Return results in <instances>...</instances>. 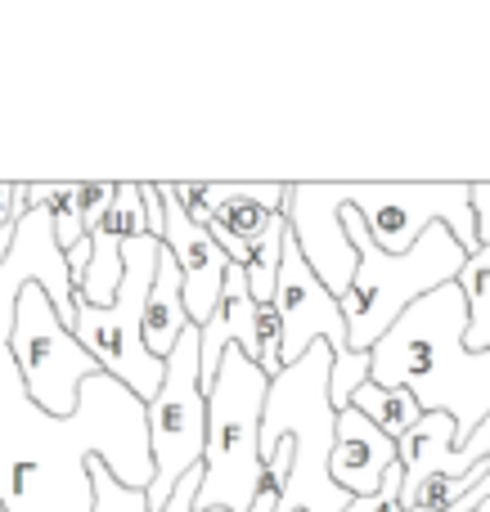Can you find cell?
Here are the masks:
<instances>
[{"label": "cell", "instance_id": "23", "mask_svg": "<svg viewBox=\"0 0 490 512\" xmlns=\"http://www.w3.org/2000/svg\"><path fill=\"white\" fill-rule=\"evenodd\" d=\"M473 216H477V243H490V185H473Z\"/></svg>", "mask_w": 490, "mask_h": 512}, {"label": "cell", "instance_id": "11", "mask_svg": "<svg viewBox=\"0 0 490 512\" xmlns=\"http://www.w3.org/2000/svg\"><path fill=\"white\" fill-rule=\"evenodd\" d=\"M230 346H239L266 378H275L284 369L279 364V315H275V306H257L248 297L243 265H225L221 301H216L212 319L198 328V378H203V391L212 387L216 364H221V355Z\"/></svg>", "mask_w": 490, "mask_h": 512}, {"label": "cell", "instance_id": "4", "mask_svg": "<svg viewBox=\"0 0 490 512\" xmlns=\"http://www.w3.org/2000/svg\"><path fill=\"white\" fill-rule=\"evenodd\" d=\"M338 221H342L351 252H356L351 288L338 297V310L347 319V351H369L419 297H428L432 288L455 283L459 265L468 256L446 225H428L410 252L387 256L365 234V221L351 207H338Z\"/></svg>", "mask_w": 490, "mask_h": 512}, {"label": "cell", "instance_id": "8", "mask_svg": "<svg viewBox=\"0 0 490 512\" xmlns=\"http://www.w3.org/2000/svg\"><path fill=\"white\" fill-rule=\"evenodd\" d=\"M333 207H351L365 221V234L387 256H401L419 243L428 225H446L464 252H477L473 185H387V180H356L329 185Z\"/></svg>", "mask_w": 490, "mask_h": 512}, {"label": "cell", "instance_id": "15", "mask_svg": "<svg viewBox=\"0 0 490 512\" xmlns=\"http://www.w3.org/2000/svg\"><path fill=\"white\" fill-rule=\"evenodd\" d=\"M396 463V441L383 436L365 414L342 409L333 423V454H329V477L342 495L351 499H369L383 486L387 468Z\"/></svg>", "mask_w": 490, "mask_h": 512}, {"label": "cell", "instance_id": "21", "mask_svg": "<svg viewBox=\"0 0 490 512\" xmlns=\"http://www.w3.org/2000/svg\"><path fill=\"white\" fill-rule=\"evenodd\" d=\"M23 212H27V185L0 180V234H14V225L23 221Z\"/></svg>", "mask_w": 490, "mask_h": 512}, {"label": "cell", "instance_id": "9", "mask_svg": "<svg viewBox=\"0 0 490 512\" xmlns=\"http://www.w3.org/2000/svg\"><path fill=\"white\" fill-rule=\"evenodd\" d=\"M9 355L18 364L27 396L50 418H68L77 409V391L86 378H95L99 364L86 355V346L63 328L50 297L36 283H27L14 301V324H9Z\"/></svg>", "mask_w": 490, "mask_h": 512}, {"label": "cell", "instance_id": "7", "mask_svg": "<svg viewBox=\"0 0 490 512\" xmlns=\"http://www.w3.org/2000/svg\"><path fill=\"white\" fill-rule=\"evenodd\" d=\"M144 427H149V459L153 481L144 490L149 512H162L171 490L203 463L207 441V391L198 378V328L189 324L171 355L162 360L158 396L144 405Z\"/></svg>", "mask_w": 490, "mask_h": 512}, {"label": "cell", "instance_id": "25", "mask_svg": "<svg viewBox=\"0 0 490 512\" xmlns=\"http://www.w3.org/2000/svg\"><path fill=\"white\" fill-rule=\"evenodd\" d=\"M405 512H437V508H405Z\"/></svg>", "mask_w": 490, "mask_h": 512}, {"label": "cell", "instance_id": "18", "mask_svg": "<svg viewBox=\"0 0 490 512\" xmlns=\"http://www.w3.org/2000/svg\"><path fill=\"white\" fill-rule=\"evenodd\" d=\"M351 409H356V414H365L369 423H374L383 436H392V441L410 436V432H414V423L423 418V409L414 405L410 391L378 387V382H360L356 396H351Z\"/></svg>", "mask_w": 490, "mask_h": 512}, {"label": "cell", "instance_id": "14", "mask_svg": "<svg viewBox=\"0 0 490 512\" xmlns=\"http://www.w3.org/2000/svg\"><path fill=\"white\" fill-rule=\"evenodd\" d=\"M198 189H203V203L212 212V221L203 230L225 252V261L248 270L257 239L284 212L288 185H207V180H198Z\"/></svg>", "mask_w": 490, "mask_h": 512}, {"label": "cell", "instance_id": "5", "mask_svg": "<svg viewBox=\"0 0 490 512\" xmlns=\"http://www.w3.org/2000/svg\"><path fill=\"white\" fill-rule=\"evenodd\" d=\"M270 378L239 351L221 355L216 378L207 387V441H203V481L194 512H248L261 486V409Z\"/></svg>", "mask_w": 490, "mask_h": 512}, {"label": "cell", "instance_id": "1", "mask_svg": "<svg viewBox=\"0 0 490 512\" xmlns=\"http://www.w3.org/2000/svg\"><path fill=\"white\" fill-rule=\"evenodd\" d=\"M18 283L0 270V508L5 512H90V459L126 490H149V427L135 400L108 373L81 382L77 409L50 418L32 405L9 355Z\"/></svg>", "mask_w": 490, "mask_h": 512}, {"label": "cell", "instance_id": "24", "mask_svg": "<svg viewBox=\"0 0 490 512\" xmlns=\"http://www.w3.org/2000/svg\"><path fill=\"white\" fill-rule=\"evenodd\" d=\"M9 243H14V234H0V261H5V252H9Z\"/></svg>", "mask_w": 490, "mask_h": 512}, {"label": "cell", "instance_id": "13", "mask_svg": "<svg viewBox=\"0 0 490 512\" xmlns=\"http://www.w3.org/2000/svg\"><path fill=\"white\" fill-rule=\"evenodd\" d=\"M158 198H162V248L171 252V261H176V270H180V306H185L189 324L203 328L207 319H212L216 301H221L225 265L230 261H225V252L216 248L203 225H194L180 212L162 180H158Z\"/></svg>", "mask_w": 490, "mask_h": 512}, {"label": "cell", "instance_id": "20", "mask_svg": "<svg viewBox=\"0 0 490 512\" xmlns=\"http://www.w3.org/2000/svg\"><path fill=\"white\" fill-rule=\"evenodd\" d=\"M113 194H117L113 180H86V185H77V216H81V230H86V234L108 216Z\"/></svg>", "mask_w": 490, "mask_h": 512}, {"label": "cell", "instance_id": "6", "mask_svg": "<svg viewBox=\"0 0 490 512\" xmlns=\"http://www.w3.org/2000/svg\"><path fill=\"white\" fill-rule=\"evenodd\" d=\"M158 239H126L122 243V288H117L113 306L95 310L77 301V319H72V337L86 346V355L99 364V373L117 378L135 400L149 405L158 396L162 382V360L144 351L140 319H144V297H149L153 270H158Z\"/></svg>", "mask_w": 490, "mask_h": 512}, {"label": "cell", "instance_id": "10", "mask_svg": "<svg viewBox=\"0 0 490 512\" xmlns=\"http://www.w3.org/2000/svg\"><path fill=\"white\" fill-rule=\"evenodd\" d=\"M279 315V364H293L311 351L315 342H329L333 360H342L347 351V319L338 310V297L311 274V265L302 261L297 243H284L275 274V297H270Z\"/></svg>", "mask_w": 490, "mask_h": 512}, {"label": "cell", "instance_id": "3", "mask_svg": "<svg viewBox=\"0 0 490 512\" xmlns=\"http://www.w3.org/2000/svg\"><path fill=\"white\" fill-rule=\"evenodd\" d=\"M329 369L333 351L329 342H315L302 360L284 364L266 387V409H261V468L270 463L279 441H288L293 463H288V481L279 504L288 512H347L351 495H342L329 477V454H333V414L329 405Z\"/></svg>", "mask_w": 490, "mask_h": 512}, {"label": "cell", "instance_id": "17", "mask_svg": "<svg viewBox=\"0 0 490 512\" xmlns=\"http://www.w3.org/2000/svg\"><path fill=\"white\" fill-rule=\"evenodd\" d=\"M455 288L464 297V346L477 355H490V243H477V252L464 256L455 274Z\"/></svg>", "mask_w": 490, "mask_h": 512}, {"label": "cell", "instance_id": "19", "mask_svg": "<svg viewBox=\"0 0 490 512\" xmlns=\"http://www.w3.org/2000/svg\"><path fill=\"white\" fill-rule=\"evenodd\" d=\"M86 468H90V495H95L90 512H149V504H144V490L117 486V481L108 477V468H104L99 459H90Z\"/></svg>", "mask_w": 490, "mask_h": 512}, {"label": "cell", "instance_id": "26", "mask_svg": "<svg viewBox=\"0 0 490 512\" xmlns=\"http://www.w3.org/2000/svg\"><path fill=\"white\" fill-rule=\"evenodd\" d=\"M0 512H5V508H0Z\"/></svg>", "mask_w": 490, "mask_h": 512}, {"label": "cell", "instance_id": "12", "mask_svg": "<svg viewBox=\"0 0 490 512\" xmlns=\"http://www.w3.org/2000/svg\"><path fill=\"white\" fill-rule=\"evenodd\" d=\"M284 221H288V239L297 243L311 274L333 297H342L351 288V274H356V252H351L347 234H342L329 185H288Z\"/></svg>", "mask_w": 490, "mask_h": 512}, {"label": "cell", "instance_id": "16", "mask_svg": "<svg viewBox=\"0 0 490 512\" xmlns=\"http://www.w3.org/2000/svg\"><path fill=\"white\" fill-rule=\"evenodd\" d=\"M185 328H189V315H185V306H180V270H176V261H171V252L158 248V270H153L149 297H144V319H140L144 351H149L153 360H167Z\"/></svg>", "mask_w": 490, "mask_h": 512}, {"label": "cell", "instance_id": "22", "mask_svg": "<svg viewBox=\"0 0 490 512\" xmlns=\"http://www.w3.org/2000/svg\"><path fill=\"white\" fill-rule=\"evenodd\" d=\"M198 481H203V463H198L194 472H189L185 481H180L176 490H171V499L162 504V512H194V495H198Z\"/></svg>", "mask_w": 490, "mask_h": 512}, {"label": "cell", "instance_id": "2", "mask_svg": "<svg viewBox=\"0 0 490 512\" xmlns=\"http://www.w3.org/2000/svg\"><path fill=\"white\" fill-rule=\"evenodd\" d=\"M464 324V297L446 283L414 301L369 346V382L410 391L423 414H446L455 423V445L490 414V355L468 351Z\"/></svg>", "mask_w": 490, "mask_h": 512}]
</instances>
